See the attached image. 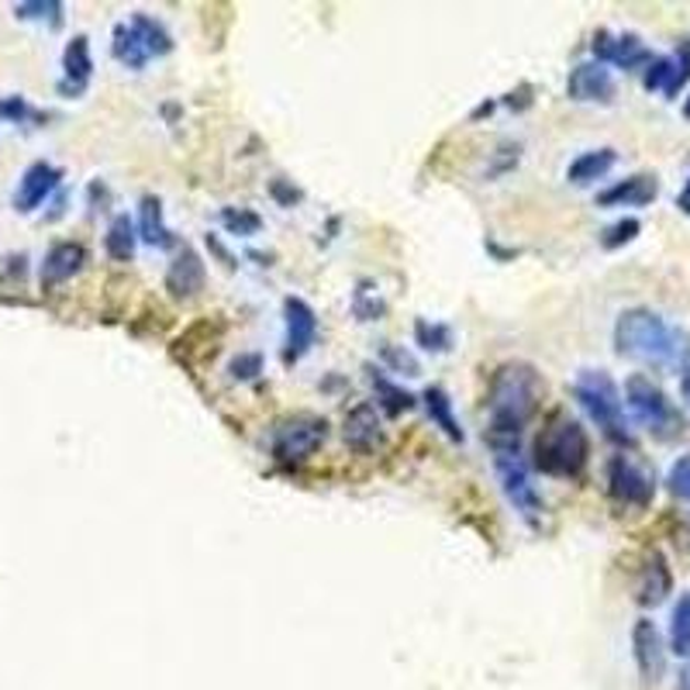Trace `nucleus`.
I'll use <instances>...</instances> for the list:
<instances>
[{
  "label": "nucleus",
  "instance_id": "obj_33",
  "mask_svg": "<svg viewBox=\"0 0 690 690\" xmlns=\"http://www.w3.org/2000/svg\"><path fill=\"white\" fill-rule=\"evenodd\" d=\"M642 231V225H638V218H625V222H618V225H611L608 231H604V239H601V246L604 249H618V246H625V242H632L635 235Z\"/></svg>",
  "mask_w": 690,
  "mask_h": 690
},
{
  "label": "nucleus",
  "instance_id": "obj_18",
  "mask_svg": "<svg viewBox=\"0 0 690 690\" xmlns=\"http://www.w3.org/2000/svg\"><path fill=\"white\" fill-rule=\"evenodd\" d=\"M659 194V183L653 173H635L622 183H614L611 190H604V194H598V204L601 207H618V204H625V207H646L653 204Z\"/></svg>",
  "mask_w": 690,
  "mask_h": 690
},
{
  "label": "nucleus",
  "instance_id": "obj_38",
  "mask_svg": "<svg viewBox=\"0 0 690 690\" xmlns=\"http://www.w3.org/2000/svg\"><path fill=\"white\" fill-rule=\"evenodd\" d=\"M680 394H683V400H687V408H690V366L683 370V380H680Z\"/></svg>",
  "mask_w": 690,
  "mask_h": 690
},
{
  "label": "nucleus",
  "instance_id": "obj_32",
  "mask_svg": "<svg viewBox=\"0 0 690 690\" xmlns=\"http://www.w3.org/2000/svg\"><path fill=\"white\" fill-rule=\"evenodd\" d=\"M666 487H670V494L680 497V501H690V456H680V460L670 466V477H666Z\"/></svg>",
  "mask_w": 690,
  "mask_h": 690
},
{
  "label": "nucleus",
  "instance_id": "obj_11",
  "mask_svg": "<svg viewBox=\"0 0 690 690\" xmlns=\"http://www.w3.org/2000/svg\"><path fill=\"white\" fill-rule=\"evenodd\" d=\"M614 77L611 69L604 63H580L574 73H569L566 80V93L574 101H584V104H611L614 101Z\"/></svg>",
  "mask_w": 690,
  "mask_h": 690
},
{
  "label": "nucleus",
  "instance_id": "obj_15",
  "mask_svg": "<svg viewBox=\"0 0 690 690\" xmlns=\"http://www.w3.org/2000/svg\"><path fill=\"white\" fill-rule=\"evenodd\" d=\"M59 180H63V173L56 170V166H49V162H32L29 170H25V177H21L18 190H14V207L25 211V214L35 211L59 186Z\"/></svg>",
  "mask_w": 690,
  "mask_h": 690
},
{
  "label": "nucleus",
  "instance_id": "obj_36",
  "mask_svg": "<svg viewBox=\"0 0 690 690\" xmlns=\"http://www.w3.org/2000/svg\"><path fill=\"white\" fill-rule=\"evenodd\" d=\"M29 114V104L21 101V98H8V101H0V117H8V122H21V117Z\"/></svg>",
  "mask_w": 690,
  "mask_h": 690
},
{
  "label": "nucleus",
  "instance_id": "obj_28",
  "mask_svg": "<svg viewBox=\"0 0 690 690\" xmlns=\"http://www.w3.org/2000/svg\"><path fill=\"white\" fill-rule=\"evenodd\" d=\"M670 649L677 656H690V593L677 601L670 618Z\"/></svg>",
  "mask_w": 690,
  "mask_h": 690
},
{
  "label": "nucleus",
  "instance_id": "obj_4",
  "mask_svg": "<svg viewBox=\"0 0 690 690\" xmlns=\"http://www.w3.org/2000/svg\"><path fill=\"white\" fill-rule=\"evenodd\" d=\"M577 400L584 404V411L598 421V428L608 439L622 442V445L632 442L629 421H625V400L618 394V384L604 370H584L577 376Z\"/></svg>",
  "mask_w": 690,
  "mask_h": 690
},
{
  "label": "nucleus",
  "instance_id": "obj_24",
  "mask_svg": "<svg viewBox=\"0 0 690 690\" xmlns=\"http://www.w3.org/2000/svg\"><path fill=\"white\" fill-rule=\"evenodd\" d=\"M104 249L117 263H128L135 256V225L128 214H114V222L108 225V235H104Z\"/></svg>",
  "mask_w": 690,
  "mask_h": 690
},
{
  "label": "nucleus",
  "instance_id": "obj_22",
  "mask_svg": "<svg viewBox=\"0 0 690 690\" xmlns=\"http://www.w3.org/2000/svg\"><path fill=\"white\" fill-rule=\"evenodd\" d=\"M421 400H425L428 418H432L452 442H463V428H460L456 415H452V400H449V394H445L442 387H428V391L421 394Z\"/></svg>",
  "mask_w": 690,
  "mask_h": 690
},
{
  "label": "nucleus",
  "instance_id": "obj_2",
  "mask_svg": "<svg viewBox=\"0 0 690 690\" xmlns=\"http://www.w3.org/2000/svg\"><path fill=\"white\" fill-rule=\"evenodd\" d=\"M614 349L625 360H638L659 370H683L690 360V336L649 307H632L614 325Z\"/></svg>",
  "mask_w": 690,
  "mask_h": 690
},
{
  "label": "nucleus",
  "instance_id": "obj_14",
  "mask_svg": "<svg viewBox=\"0 0 690 690\" xmlns=\"http://www.w3.org/2000/svg\"><path fill=\"white\" fill-rule=\"evenodd\" d=\"M632 649H635V663L638 674L646 677L649 683H656L666 670V649H663V635L659 629L649 622V618H638L632 629Z\"/></svg>",
  "mask_w": 690,
  "mask_h": 690
},
{
  "label": "nucleus",
  "instance_id": "obj_25",
  "mask_svg": "<svg viewBox=\"0 0 690 690\" xmlns=\"http://www.w3.org/2000/svg\"><path fill=\"white\" fill-rule=\"evenodd\" d=\"M132 29H135V35L142 38V45H146V53H149V59L152 56H166L173 49V38H170V32H166L156 18H149V14H135L132 18Z\"/></svg>",
  "mask_w": 690,
  "mask_h": 690
},
{
  "label": "nucleus",
  "instance_id": "obj_29",
  "mask_svg": "<svg viewBox=\"0 0 690 690\" xmlns=\"http://www.w3.org/2000/svg\"><path fill=\"white\" fill-rule=\"evenodd\" d=\"M415 339L428 352H445V349H452V328L439 325V321H428V318H418L415 321Z\"/></svg>",
  "mask_w": 690,
  "mask_h": 690
},
{
  "label": "nucleus",
  "instance_id": "obj_27",
  "mask_svg": "<svg viewBox=\"0 0 690 690\" xmlns=\"http://www.w3.org/2000/svg\"><path fill=\"white\" fill-rule=\"evenodd\" d=\"M373 380V391H376V400L384 404V411L387 415H400V411H408V408H415V397L408 394V391H400L397 384H391L387 376H380V373H373L370 376Z\"/></svg>",
  "mask_w": 690,
  "mask_h": 690
},
{
  "label": "nucleus",
  "instance_id": "obj_1",
  "mask_svg": "<svg viewBox=\"0 0 690 690\" xmlns=\"http://www.w3.org/2000/svg\"><path fill=\"white\" fill-rule=\"evenodd\" d=\"M542 376L529 363H505L490 376L487 394V442L490 449H518L525 425L542 400Z\"/></svg>",
  "mask_w": 690,
  "mask_h": 690
},
{
  "label": "nucleus",
  "instance_id": "obj_6",
  "mask_svg": "<svg viewBox=\"0 0 690 690\" xmlns=\"http://www.w3.org/2000/svg\"><path fill=\"white\" fill-rule=\"evenodd\" d=\"M325 436H328L325 418H315V415L283 418L273 432V456L280 463H304L321 449Z\"/></svg>",
  "mask_w": 690,
  "mask_h": 690
},
{
  "label": "nucleus",
  "instance_id": "obj_19",
  "mask_svg": "<svg viewBox=\"0 0 690 690\" xmlns=\"http://www.w3.org/2000/svg\"><path fill=\"white\" fill-rule=\"evenodd\" d=\"M63 69H66V80L59 83L63 93H80L93 73V59H90V42L83 35H77L73 42L66 45L63 53Z\"/></svg>",
  "mask_w": 690,
  "mask_h": 690
},
{
  "label": "nucleus",
  "instance_id": "obj_26",
  "mask_svg": "<svg viewBox=\"0 0 690 690\" xmlns=\"http://www.w3.org/2000/svg\"><path fill=\"white\" fill-rule=\"evenodd\" d=\"M114 56H117V63L128 66V69H142L149 63L146 45H142V38L135 35L132 25H117L114 29Z\"/></svg>",
  "mask_w": 690,
  "mask_h": 690
},
{
  "label": "nucleus",
  "instance_id": "obj_37",
  "mask_svg": "<svg viewBox=\"0 0 690 690\" xmlns=\"http://www.w3.org/2000/svg\"><path fill=\"white\" fill-rule=\"evenodd\" d=\"M677 207H680L683 214H690V180L683 183V190H680V194H677Z\"/></svg>",
  "mask_w": 690,
  "mask_h": 690
},
{
  "label": "nucleus",
  "instance_id": "obj_35",
  "mask_svg": "<svg viewBox=\"0 0 690 690\" xmlns=\"http://www.w3.org/2000/svg\"><path fill=\"white\" fill-rule=\"evenodd\" d=\"M14 14L18 18H53V21H59L63 4H59V0H49V4H42V0H38V4H18Z\"/></svg>",
  "mask_w": 690,
  "mask_h": 690
},
{
  "label": "nucleus",
  "instance_id": "obj_3",
  "mask_svg": "<svg viewBox=\"0 0 690 690\" xmlns=\"http://www.w3.org/2000/svg\"><path fill=\"white\" fill-rule=\"evenodd\" d=\"M587 456H590V439L584 432V425L566 415H556L545 425L532 449V463L545 477H577L587 466Z\"/></svg>",
  "mask_w": 690,
  "mask_h": 690
},
{
  "label": "nucleus",
  "instance_id": "obj_39",
  "mask_svg": "<svg viewBox=\"0 0 690 690\" xmlns=\"http://www.w3.org/2000/svg\"><path fill=\"white\" fill-rule=\"evenodd\" d=\"M683 690H690V670L683 674Z\"/></svg>",
  "mask_w": 690,
  "mask_h": 690
},
{
  "label": "nucleus",
  "instance_id": "obj_8",
  "mask_svg": "<svg viewBox=\"0 0 690 690\" xmlns=\"http://www.w3.org/2000/svg\"><path fill=\"white\" fill-rule=\"evenodd\" d=\"M608 490L614 501L622 505H635V508H646L653 501V477L646 470H642L632 456H614L608 466Z\"/></svg>",
  "mask_w": 690,
  "mask_h": 690
},
{
  "label": "nucleus",
  "instance_id": "obj_10",
  "mask_svg": "<svg viewBox=\"0 0 690 690\" xmlns=\"http://www.w3.org/2000/svg\"><path fill=\"white\" fill-rule=\"evenodd\" d=\"M687 80H690V38H683L677 45L674 56L653 59L649 69H646V77H642L646 90L663 93V98H677V93L687 87Z\"/></svg>",
  "mask_w": 690,
  "mask_h": 690
},
{
  "label": "nucleus",
  "instance_id": "obj_20",
  "mask_svg": "<svg viewBox=\"0 0 690 690\" xmlns=\"http://www.w3.org/2000/svg\"><path fill=\"white\" fill-rule=\"evenodd\" d=\"M380 439V418L373 404H360L346 415V442L360 452H370Z\"/></svg>",
  "mask_w": 690,
  "mask_h": 690
},
{
  "label": "nucleus",
  "instance_id": "obj_13",
  "mask_svg": "<svg viewBox=\"0 0 690 690\" xmlns=\"http://www.w3.org/2000/svg\"><path fill=\"white\" fill-rule=\"evenodd\" d=\"M207 283V270H204V259L194 249H183L177 252V259L166 270V291H170L177 301H194Z\"/></svg>",
  "mask_w": 690,
  "mask_h": 690
},
{
  "label": "nucleus",
  "instance_id": "obj_40",
  "mask_svg": "<svg viewBox=\"0 0 690 690\" xmlns=\"http://www.w3.org/2000/svg\"><path fill=\"white\" fill-rule=\"evenodd\" d=\"M683 114H687V117H690V101H687V104H683Z\"/></svg>",
  "mask_w": 690,
  "mask_h": 690
},
{
  "label": "nucleus",
  "instance_id": "obj_17",
  "mask_svg": "<svg viewBox=\"0 0 690 690\" xmlns=\"http://www.w3.org/2000/svg\"><path fill=\"white\" fill-rule=\"evenodd\" d=\"M87 263V249L80 242H59L49 249L42 263V287H59L69 276H77Z\"/></svg>",
  "mask_w": 690,
  "mask_h": 690
},
{
  "label": "nucleus",
  "instance_id": "obj_12",
  "mask_svg": "<svg viewBox=\"0 0 690 690\" xmlns=\"http://www.w3.org/2000/svg\"><path fill=\"white\" fill-rule=\"evenodd\" d=\"M593 56L604 66H618V69H638V66H649L653 53L646 49V42L638 35H608L598 32L593 35Z\"/></svg>",
  "mask_w": 690,
  "mask_h": 690
},
{
  "label": "nucleus",
  "instance_id": "obj_31",
  "mask_svg": "<svg viewBox=\"0 0 690 690\" xmlns=\"http://www.w3.org/2000/svg\"><path fill=\"white\" fill-rule=\"evenodd\" d=\"M380 355H384V363L394 370V373H404V376H418V360L408 352V349H400V346H384L380 349Z\"/></svg>",
  "mask_w": 690,
  "mask_h": 690
},
{
  "label": "nucleus",
  "instance_id": "obj_30",
  "mask_svg": "<svg viewBox=\"0 0 690 690\" xmlns=\"http://www.w3.org/2000/svg\"><path fill=\"white\" fill-rule=\"evenodd\" d=\"M222 222L231 235H256L259 228H263V218H259L256 211H246V207H225L222 211Z\"/></svg>",
  "mask_w": 690,
  "mask_h": 690
},
{
  "label": "nucleus",
  "instance_id": "obj_34",
  "mask_svg": "<svg viewBox=\"0 0 690 690\" xmlns=\"http://www.w3.org/2000/svg\"><path fill=\"white\" fill-rule=\"evenodd\" d=\"M256 373H263V355H259V352H246V355H239V360L231 363V376L235 380H252Z\"/></svg>",
  "mask_w": 690,
  "mask_h": 690
},
{
  "label": "nucleus",
  "instance_id": "obj_9",
  "mask_svg": "<svg viewBox=\"0 0 690 690\" xmlns=\"http://www.w3.org/2000/svg\"><path fill=\"white\" fill-rule=\"evenodd\" d=\"M283 321H287V339H283V363H297L318 339V318L312 304L301 297L283 301Z\"/></svg>",
  "mask_w": 690,
  "mask_h": 690
},
{
  "label": "nucleus",
  "instance_id": "obj_16",
  "mask_svg": "<svg viewBox=\"0 0 690 690\" xmlns=\"http://www.w3.org/2000/svg\"><path fill=\"white\" fill-rule=\"evenodd\" d=\"M670 590H674V574H670V566H666V556L663 553H653L646 559V566L638 569V593H635V601L642 608H656V604H663L666 598H670Z\"/></svg>",
  "mask_w": 690,
  "mask_h": 690
},
{
  "label": "nucleus",
  "instance_id": "obj_23",
  "mask_svg": "<svg viewBox=\"0 0 690 690\" xmlns=\"http://www.w3.org/2000/svg\"><path fill=\"white\" fill-rule=\"evenodd\" d=\"M138 214H142V222H138L142 239H146L149 246H159V249L173 246V235H170V228H166V222H162V204H159V197H146V201H142Z\"/></svg>",
  "mask_w": 690,
  "mask_h": 690
},
{
  "label": "nucleus",
  "instance_id": "obj_5",
  "mask_svg": "<svg viewBox=\"0 0 690 690\" xmlns=\"http://www.w3.org/2000/svg\"><path fill=\"white\" fill-rule=\"evenodd\" d=\"M625 408L632 421L649 428L656 439H677L683 432V415L674 408V400L642 373H635L625 384Z\"/></svg>",
  "mask_w": 690,
  "mask_h": 690
},
{
  "label": "nucleus",
  "instance_id": "obj_21",
  "mask_svg": "<svg viewBox=\"0 0 690 690\" xmlns=\"http://www.w3.org/2000/svg\"><path fill=\"white\" fill-rule=\"evenodd\" d=\"M618 162L614 149H593V152H584L577 156L574 162H569V170H566V180L569 183H577V186H587L593 180H601L608 177V170Z\"/></svg>",
  "mask_w": 690,
  "mask_h": 690
},
{
  "label": "nucleus",
  "instance_id": "obj_7",
  "mask_svg": "<svg viewBox=\"0 0 690 690\" xmlns=\"http://www.w3.org/2000/svg\"><path fill=\"white\" fill-rule=\"evenodd\" d=\"M494 466H497V477H501V487L508 494V501L514 505V511H521L525 518H535L542 511V501H539V490L529 480L521 449H494Z\"/></svg>",
  "mask_w": 690,
  "mask_h": 690
}]
</instances>
